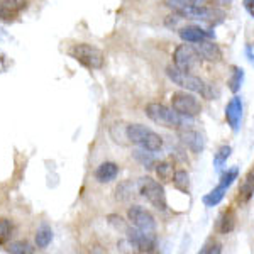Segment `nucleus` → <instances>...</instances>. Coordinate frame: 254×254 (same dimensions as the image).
<instances>
[{"label":"nucleus","mask_w":254,"mask_h":254,"mask_svg":"<svg viewBox=\"0 0 254 254\" xmlns=\"http://www.w3.org/2000/svg\"><path fill=\"white\" fill-rule=\"evenodd\" d=\"M166 75L173 83H176L178 87L188 90V92H193V93H200L202 97H205L210 100L212 98V92L208 88V85L203 81L200 76L191 75L190 71H183V69L176 68L175 64L166 68Z\"/></svg>","instance_id":"1"},{"label":"nucleus","mask_w":254,"mask_h":254,"mask_svg":"<svg viewBox=\"0 0 254 254\" xmlns=\"http://www.w3.org/2000/svg\"><path fill=\"white\" fill-rule=\"evenodd\" d=\"M144 112L154 124L168 127V129H182V127H185V119H188L180 116L173 109H168L166 105L158 104V102L147 104Z\"/></svg>","instance_id":"2"},{"label":"nucleus","mask_w":254,"mask_h":254,"mask_svg":"<svg viewBox=\"0 0 254 254\" xmlns=\"http://www.w3.org/2000/svg\"><path fill=\"white\" fill-rule=\"evenodd\" d=\"M127 139L132 144H137L142 149L156 153L163 147V139L153 129L142 124H129L127 126Z\"/></svg>","instance_id":"3"},{"label":"nucleus","mask_w":254,"mask_h":254,"mask_svg":"<svg viewBox=\"0 0 254 254\" xmlns=\"http://www.w3.org/2000/svg\"><path fill=\"white\" fill-rule=\"evenodd\" d=\"M183 20H195V22H202L207 24L208 27L217 26L225 19V12L217 9V7H205V5H196V7H190V9L180 10L176 12Z\"/></svg>","instance_id":"4"},{"label":"nucleus","mask_w":254,"mask_h":254,"mask_svg":"<svg viewBox=\"0 0 254 254\" xmlns=\"http://www.w3.org/2000/svg\"><path fill=\"white\" fill-rule=\"evenodd\" d=\"M69 56L88 69H100L104 66V61H105V56L100 49L85 43L75 44V46L69 49Z\"/></svg>","instance_id":"5"},{"label":"nucleus","mask_w":254,"mask_h":254,"mask_svg":"<svg viewBox=\"0 0 254 254\" xmlns=\"http://www.w3.org/2000/svg\"><path fill=\"white\" fill-rule=\"evenodd\" d=\"M139 193H141L147 202L151 203L156 210H166L168 202H166V193L161 183H158L156 180L149 178H139Z\"/></svg>","instance_id":"6"},{"label":"nucleus","mask_w":254,"mask_h":254,"mask_svg":"<svg viewBox=\"0 0 254 254\" xmlns=\"http://www.w3.org/2000/svg\"><path fill=\"white\" fill-rule=\"evenodd\" d=\"M171 109L175 112H178L180 116L193 119L196 116H200L202 112V104L198 102V98L191 93L187 92H176L171 95Z\"/></svg>","instance_id":"7"},{"label":"nucleus","mask_w":254,"mask_h":254,"mask_svg":"<svg viewBox=\"0 0 254 254\" xmlns=\"http://www.w3.org/2000/svg\"><path fill=\"white\" fill-rule=\"evenodd\" d=\"M127 219L129 222L137 227L139 231L146 232V234H153L156 236V220H154V215L151 214L149 210L142 208L141 205H132L127 210Z\"/></svg>","instance_id":"8"},{"label":"nucleus","mask_w":254,"mask_h":254,"mask_svg":"<svg viewBox=\"0 0 254 254\" xmlns=\"http://www.w3.org/2000/svg\"><path fill=\"white\" fill-rule=\"evenodd\" d=\"M200 55L196 53L195 46L191 43L180 44L173 53V64L176 68L183 69V71H191L196 64L200 63Z\"/></svg>","instance_id":"9"},{"label":"nucleus","mask_w":254,"mask_h":254,"mask_svg":"<svg viewBox=\"0 0 254 254\" xmlns=\"http://www.w3.org/2000/svg\"><path fill=\"white\" fill-rule=\"evenodd\" d=\"M126 236L129 239V243L137 248V251L141 253H153L156 249V236L146 234V232L139 231L137 227H129L126 231Z\"/></svg>","instance_id":"10"},{"label":"nucleus","mask_w":254,"mask_h":254,"mask_svg":"<svg viewBox=\"0 0 254 254\" xmlns=\"http://www.w3.org/2000/svg\"><path fill=\"white\" fill-rule=\"evenodd\" d=\"M178 36L182 38V41L185 43H200L203 39H212L214 38V31H210L208 27H202V26H183L178 29Z\"/></svg>","instance_id":"11"},{"label":"nucleus","mask_w":254,"mask_h":254,"mask_svg":"<svg viewBox=\"0 0 254 254\" xmlns=\"http://www.w3.org/2000/svg\"><path fill=\"white\" fill-rule=\"evenodd\" d=\"M178 134H180V139L182 142L185 144L191 153H202L203 147H205V139H203L202 134L195 129H187V127H182L178 129Z\"/></svg>","instance_id":"12"},{"label":"nucleus","mask_w":254,"mask_h":254,"mask_svg":"<svg viewBox=\"0 0 254 254\" xmlns=\"http://www.w3.org/2000/svg\"><path fill=\"white\" fill-rule=\"evenodd\" d=\"M225 119H227L231 129L237 132L241 127V119H243V100L241 97H232L225 107Z\"/></svg>","instance_id":"13"},{"label":"nucleus","mask_w":254,"mask_h":254,"mask_svg":"<svg viewBox=\"0 0 254 254\" xmlns=\"http://www.w3.org/2000/svg\"><path fill=\"white\" fill-rule=\"evenodd\" d=\"M196 53L200 55V58L205 60V61H220L222 60V51H220V48L217 46L214 41L210 39H203L200 41V43H195L193 44Z\"/></svg>","instance_id":"14"},{"label":"nucleus","mask_w":254,"mask_h":254,"mask_svg":"<svg viewBox=\"0 0 254 254\" xmlns=\"http://www.w3.org/2000/svg\"><path fill=\"white\" fill-rule=\"evenodd\" d=\"M119 175V166L112 161H105L95 170V180L98 183H110Z\"/></svg>","instance_id":"15"},{"label":"nucleus","mask_w":254,"mask_h":254,"mask_svg":"<svg viewBox=\"0 0 254 254\" xmlns=\"http://www.w3.org/2000/svg\"><path fill=\"white\" fill-rule=\"evenodd\" d=\"M253 195H254V166L248 171V175L244 176L243 183H241L239 198L243 200V202H249Z\"/></svg>","instance_id":"16"},{"label":"nucleus","mask_w":254,"mask_h":254,"mask_svg":"<svg viewBox=\"0 0 254 254\" xmlns=\"http://www.w3.org/2000/svg\"><path fill=\"white\" fill-rule=\"evenodd\" d=\"M53 241V231L48 224H43L36 232V246L39 249H46Z\"/></svg>","instance_id":"17"},{"label":"nucleus","mask_w":254,"mask_h":254,"mask_svg":"<svg viewBox=\"0 0 254 254\" xmlns=\"http://www.w3.org/2000/svg\"><path fill=\"white\" fill-rule=\"evenodd\" d=\"M163 3L173 12H180V10L190 9V7L202 5L203 0H163Z\"/></svg>","instance_id":"18"},{"label":"nucleus","mask_w":254,"mask_h":254,"mask_svg":"<svg viewBox=\"0 0 254 254\" xmlns=\"http://www.w3.org/2000/svg\"><path fill=\"white\" fill-rule=\"evenodd\" d=\"M132 156H134L136 161L141 163L146 170H151L153 166H156V159H154L153 151H147V149H142V147H141V149L132 151Z\"/></svg>","instance_id":"19"},{"label":"nucleus","mask_w":254,"mask_h":254,"mask_svg":"<svg viewBox=\"0 0 254 254\" xmlns=\"http://www.w3.org/2000/svg\"><path fill=\"white\" fill-rule=\"evenodd\" d=\"M173 185L176 190H180L182 193H188V191H190V175H188V171L185 170L175 171Z\"/></svg>","instance_id":"20"},{"label":"nucleus","mask_w":254,"mask_h":254,"mask_svg":"<svg viewBox=\"0 0 254 254\" xmlns=\"http://www.w3.org/2000/svg\"><path fill=\"white\" fill-rule=\"evenodd\" d=\"M225 191H227V190H225L224 187H220V185H217L214 190L208 191V193L203 196V203H205V207H215V205H219V203L224 200Z\"/></svg>","instance_id":"21"},{"label":"nucleus","mask_w":254,"mask_h":254,"mask_svg":"<svg viewBox=\"0 0 254 254\" xmlns=\"http://www.w3.org/2000/svg\"><path fill=\"white\" fill-rule=\"evenodd\" d=\"M156 173H158V178L161 180L163 183L173 182L175 166L171 165L170 161H159V163H156Z\"/></svg>","instance_id":"22"},{"label":"nucleus","mask_w":254,"mask_h":254,"mask_svg":"<svg viewBox=\"0 0 254 254\" xmlns=\"http://www.w3.org/2000/svg\"><path fill=\"white\" fill-rule=\"evenodd\" d=\"M243 81H244V69L239 66H232V73H231V78H229V88H231L232 93H237L243 87Z\"/></svg>","instance_id":"23"},{"label":"nucleus","mask_w":254,"mask_h":254,"mask_svg":"<svg viewBox=\"0 0 254 254\" xmlns=\"http://www.w3.org/2000/svg\"><path fill=\"white\" fill-rule=\"evenodd\" d=\"M234 227H236V214H234V210H227L222 215V219H220L219 229L222 234H229V232L234 231Z\"/></svg>","instance_id":"24"},{"label":"nucleus","mask_w":254,"mask_h":254,"mask_svg":"<svg viewBox=\"0 0 254 254\" xmlns=\"http://www.w3.org/2000/svg\"><path fill=\"white\" fill-rule=\"evenodd\" d=\"M137 190L139 191V182L132 183V182H126L122 183V185L117 187L116 193H117V200H122V202H126L127 198H129L130 195H132V191Z\"/></svg>","instance_id":"25"},{"label":"nucleus","mask_w":254,"mask_h":254,"mask_svg":"<svg viewBox=\"0 0 254 254\" xmlns=\"http://www.w3.org/2000/svg\"><path fill=\"white\" fill-rule=\"evenodd\" d=\"M2 5L5 7V10L14 17L17 12H20L26 7V0H2Z\"/></svg>","instance_id":"26"},{"label":"nucleus","mask_w":254,"mask_h":254,"mask_svg":"<svg viewBox=\"0 0 254 254\" xmlns=\"http://www.w3.org/2000/svg\"><path fill=\"white\" fill-rule=\"evenodd\" d=\"M231 153H232V147L231 146H222V147H220V149L215 153V156H214V166L215 168L222 166L224 163L229 159V156H231Z\"/></svg>","instance_id":"27"},{"label":"nucleus","mask_w":254,"mask_h":254,"mask_svg":"<svg viewBox=\"0 0 254 254\" xmlns=\"http://www.w3.org/2000/svg\"><path fill=\"white\" fill-rule=\"evenodd\" d=\"M237 175H239V170H237V168H231V170H227L222 176H220L219 185L227 190V188L234 183V180H237Z\"/></svg>","instance_id":"28"},{"label":"nucleus","mask_w":254,"mask_h":254,"mask_svg":"<svg viewBox=\"0 0 254 254\" xmlns=\"http://www.w3.org/2000/svg\"><path fill=\"white\" fill-rule=\"evenodd\" d=\"M7 251L12 254H31V253H34V248H32L31 244L20 241V243H12L9 248H7Z\"/></svg>","instance_id":"29"},{"label":"nucleus","mask_w":254,"mask_h":254,"mask_svg":"<svg viewBox=\"0 0 254 254\" xmlns=\"http://www.w3.org/2000/svg\"><path fill=\"white\" fill-rule=\"evenodd\" d=\"M12 232V224L7 219H0V244H3L10 237Z\"/></svg>","instance_id":"30"},{"label":"nucleus","mask_w":254,"mask_h":254,"mask_svg":"<svg viewBox=\"0 0 254 254\" xmlns=\"http://www.w3.org/2000/svg\"><path fill=\"white\" fill-rule=\"evenodd\" d=\"M200 253L202 254H220L222 253V249H220V244L212 243V244H207L203 249H200Z\"/></svg>","instance_id":"31"},{"label":"nucleus","mask_w":254,"mask_h":254,"mask_svg":"<svg viewBox=\"0 0 254 254\" xmlns=\"http://www.w3.org/2000/svg\"><path fill=\"white\" fill-rule=\"evenodd\" d=\"M244 3V9L249 12V15L254 17V0H243Z\"/></svg>","instance_id":"32"},{"label":"nucleus","mask_w":254,"mask_h":254,"mask_svg":"<svg viewBox=\"0 0 254 254\" xmlns=\"http://www.w3.org/2000/svg\"><path fill=\"white\" fill-rule=\"evenodd\" d=\"M0 19H5V20L12 19V15L5 10V7L2 5V2H0Z\"/></svg>","instance_id":"33"},{"label":"nucleus","mask_w":254,"mask_h":254,"mask_svg":"<svg viewBox=\"0 0 254 254\" xmlns=\"http://www.w3.org/2000/svg\"><path fill=\"white\" fill-rule=\"evenodd\" d=\"M246 53H248L249 61H251V63H254V48L251 46V44H248V46H246Z\"/></svg>","instance_id":"34"},{"label":"nucleus","mask_w":254,"mask_h":254,"mask_svg":"<svg viewBox=\"0 0 254 254\" xmlns=\"http://www.w3.org/2000/svg\"><path fill=\"white\" fill-rule=\"evenodd\" d=\"M232 0H215V3H219V5H229Z\"/></svg>","instance_id":"35"}]
</instances>
